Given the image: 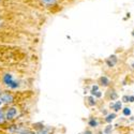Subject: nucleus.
I'll use <instances>...</instances> for the list:
<instances>
[{
  "mask_svg": "<svg viewBox=\"0 0 134 134\" xmlns=\"http://www.w3.org/2000/svg\"><path fill=\"white\" fill-rule=\"evenodd\" d=\"M1 81H2V84L9 89H17L19 87V83L14 79L11 73H4L1 77Z\"/></svg>",
  "mask_w": 134,
  "mask_h": 134,
  "instance_id": "1",
  "label": "nucleus"
},
{
  "mask_svg": "<svg viewBox=\"0 0 134 134\" xmlns=\"http://www.w3.org/2000/svg\"><path fill=\"white\" fill-rule=\"evenodd\" d=\"M129 102L133 103L134 102V96H129Z\"/></svg>",
  "mask_w": 134,
  "mask_h": 134,
  "instance_id": "20",
  "label": "nucleus"
},
{
  "mask_svg": "<svg viewBox=\"0 0 134 134\" xmlns=\"http://www.w3.org/2000/svg\"><path fill=\"white\" fill-rule=\"evenodd\" d=\"M122 114H124L125 116H131V108L125 107L124 109H122Z\"/></svg>",
  "mask_w": 134,
  "mask_h": 134,
  "instance_id": "14",
  "label": "nucleus"
},
{
  "mask_svg": "<svg viewBox=\"0 0 134 134\" xmlns=\"http://www.w3.org/2000/svg\"><path fill=\"white\" fill-rule=\"evenodd\" d=\"M132 36H133V37H134V31H133V32H132Z\"/></svg>",
  "mask_w": 134,
  "mask_h": 134,
  "instance_id": "24",
  "label": "nucleus"
},
{
  "mask_svg": "<svg viewBox=\"0 0 134 134\" xmlns=\"http://www.w3.org/2000/svg\"><path fill=\"white\" fill-rule=\"evenodd\" d=\"M36 134H51V129L47 128V127H40L39 129H37L36 131Z\"/></svg>",
  "mask_w": 134,
  "mask_h": 134,
  "instance_id": "6",
  "label": "nucleus"
},
{
  "mask_svg": "<svg viewBox=\"0 0 134 134\" xmlns=\"http://www.w3.org/2000/svg\"><path fill=\"white\" fill-rule=\"evenodd\" d=\"M0 26H1V21H0Z\"/></svg>",
  "mask_w": 134,
  "mask_h": 134,
  "instance_id": "25",
  "label": "nucleus"
},
{
  "mask_svg": "<svg viewBox=\"0 0 134 134\" xmlns=\"http://www.w3.org/2000/svg\"><path fill=\"white\" fill-rule=\"evenodd\" d=\"M20 134H36V132L32 131V130H27V129H25Z\"/></svg>",
  "mask_w": 134,
  "mask_h": 134,
  "instance_id": "16",
  "label": "nucleus"
},
{
  "mask_svg": "<svg viewBox=\"0 0 134 134\" xmlns=\"http://www.w3.org/2000/svg\"><path fill=\"white\" fill-rule=\"evenodd\" d=\"M87 103L89 106H96L97 105V101H96V98L93 96H89L87 98Z\"/></svg>",
  "mask_w": 134,
  "mask_h": 134,
  "instance_id": "10",
  "label": "nucleus"
},
{
  "mask_svg": "<svg viewBox=\"0 0 134 134\" xmlns=\"http://www.w3.org/2000/svg\"><path fill=\"white\" fill-rule=\"evenodd\" d=\"M109 92H110L109 93V99L111 100V101H115V100L118 99V94H117V92L115 90H110Z\"/></svg>",
  "mask_w": 134,
  "mask_h": 134,
  "instance_id": "11",
  "label": "nucleus"
},
{
  "mask_svg": "<svg viewBox=\"0 0 134 134\" xmlns=\"http://www.w3.org/2000/svg\"><path fill=\"white\" fill-rule=\"evenodd\" d=\"M131 66H132V69L134 70V63H132V65H131Z\"/></svg>",
  "mask_w": 134,
  "mask_h": 134,
  "instance_id": "23",
  "label": "nucleus"
},
{
  "mask_svg": "<svg viewBox=\"0 0 134 134\" xmlns=\"http://www.w3.org/2000/svg\"><path fill=\"white\" fill-rule=\"evenodd\" d=\"M84 134H93L90 130H85V132H84Z\"/></svg>",
  "mask_w": 134,
  "mask_h": 134,
  "instance_id": "21",
  "label": "nucleus"
},
{
  "mask_svg": "<svg viewBox=\"0 0 134 134\" xmlns=\"http://www.w3.org/2000/svg\"><path fill=\"white\" fill-rule=\"evenodd\" d=\"M3 104H4V103H3V101L1 100V98H0V108H1V107L3 106Z\"/></svg>",
  "mask_w": 134,
  "mask_h": 134,
  "instance_id": "22",
  "label": "nucleus"
},
{
  "mask_svg": "<svg viewBox=\"0 0 134 134\" xmlns=\"http://www.w3.org/2000/svg\"><path fill=\"white\" fill-rule=\"evenodd\" d=\"M92 96H93L94 98H98V99H99V98H101V97H102V92L100 91V90H98V91H96Z\"/></svg>",
  "mask_w": 134,
  "mask_h": 134,
  "instance_id": "17",
  "label": "nucleus"
},
{
  "mask_svg": "<svg viewBox=\"0 0 134 134\" xmlns=\"http://www.w3.org/2000/svg\"><path fill=\"white\" fill-rule=\"evenodd\" d=\"M105 62H106V65L108 66V68H114V66L117 64V62H118V58H117L116 55H111L106 59Z\"/></svg>",
  "mask_w": 134,
  "mask_h": 134,
  "instance_id": "4",
  "label": "nucleus"
},
{
  "mask_svg": "<svg viewBox=\"0 0 134 134\" xmlns=\"http://www.w3.org/2000/svg\"><path fill=\"white\" fill-rule=\"evenodd\" d=\"M111 131H113V125L111 124H109L104 130H103V132H104V134H110L111 133Z\"/></svg>",
  "mask_w": 134,
  "mask_h": 134,
  "instance_id": "13",
  "label": "nucleus"
},
{
  "mask_svg": "<svg viewBox=\"0 0 134 134\" xmlns=\"http://www.w3.org/2000/svg\"><path fill=\"white\" fill-rule=\"evenodd\" d=\"M99 83H100V85L103 86V87H108L110 85V81H109L108 77H106V76H101V77H100Z\"/></svg>",
  "mask_w": 134,
  "mask_h": 134,
  "instance_id": "5",
  "label": "nucleus"
},
{
  "mask_svg": "<svg viewBox=\"0 0 134 134\" xmlns=\"http://www.w3.org/2000/svg\"><path fill=\"white\" fill-rule=\"evenodd\" d=\"M115 118H117V115H116V113L114 111V113H109V114H107V115L105 116L104 121L107 122V124H111V121L115 120Z\"/></svg>",
  "mask_w": 134,
  "mask_h": 134,
  "instance_id": "7",
  "label": "nucleus"
},
{
  "mask_svg": "<svg viewBox=\"0 0 134 134\" xmlns=\"http://www.w3.org/2000/svg\"><path fill=\"white\" fill-rule=\"evenodd\" d=\"M121 101L122 102H125V103H128L129 102V96H124L121 99Z\"/></svg>",
  "mask_w": 134,
  "mask_h": 134,
  "instance_id": "18",
  "label": "nucleus"
},
{
  "mask_svg": "<svg viewBox=\"0 0 134 134\" xmlns=\"http://www.w3.org/2000/svg\"><path fill=\"white\" fill-rule=\"evenodd\" d=\"M99 90V86L98 85H93L92 87H91V90H90V93H91V96L96 92V91H98Z\"/></svg>",
  "mask_w": 134,
  "mask_h": 134,
  "instance_id": "15",
  "label": "nucleus"
},
{
  "mask_svg": "<svg viewBox=\"0 0 134 134\" xmlns=\"http://www.w3.org/2000/svg\"><path fill=\"white\" fill-rule=\"evenodd\" d=\"M5 121H7V119H5V116H4V111L0 108V125H3Z\"/></svg>",
  "mask_w": 134,
  "mask_h": 134,
  "instance_id": "12",
  "label": "nucleus"
},
{
  "mask_svg": "<svg viewBox=\"0 0 134 134\" xmlns=\"http://www.w3.org/2000/svg\"><path fill=\"white\" fill-rule=\"evenodd\" d=\"M88 126L90 127V128H97L98 126H99V121H98V119L97 118H94V117H91L90 119L88 120Z\"/></svg>",
  "mask_w": 134,
  "mask_h": 134,
  "instance_id": "8",
  "label": "nucleus"
},
{
  "mask_svg": "<svg viewBox=\"0 0 134 134\" xmlns=\"http://www.w3.org/2000/svg\"><path fill=\"white\" fill-rule=\"evenodd\" d=\"M111 108L114 109L115 113H117V111H119L120 109H122V102H121V101H116Z\"/></svg>",
  "mask_w": 134,
  "mask_h": 134,
  "instance_id": "9",
  "label": "nucleus"
},
{
  "mask_svg": "<svg viewBox=\"0 0 134 134\" xmlns=\"http://www.w3.org/2000/svg\"><path fill=\"white\" fill-rule=\"evenodd\" d=\"M42 1L45 2L46 4H53V3H55L56 0H42Z\"/></svg>",
  "mask_w": 134,
  "mask_h": 134,
  "instance_id": "19",
  "label": "nucleus"
},
{
  "mask_svg": "<svg viewBox=\"0 0 134 134\" xmlns=\"http://www.w3.org/2000/svg\"><path fill=\"white\" fill-rule=\"evenodd\" d=\"M0 98L4 104H12L14 102V96L10 92H0Z\"/></svg>",
  "mask_w": 134,
  "mask_h": 134,
  "instance_id": "3",
  "label": "nucleus"
},
{
  "mask_svg": "<svg viewBox=\"0 0 134 134\" xmlns=\"http://www.w3.org/2000/svg\"><path fill=\"white\" fill-rule=\"evenodd\" d=\"M18 108L15 107V106H10L5 111H4V116H5V119L8 121H12L14 119L17 118L18 116Z\"/></svg>",
  "mask_w": 134,
  "mask_h": 134,
  "instance_id": "2",
  "label": "nucleus"
}]
</instances>
